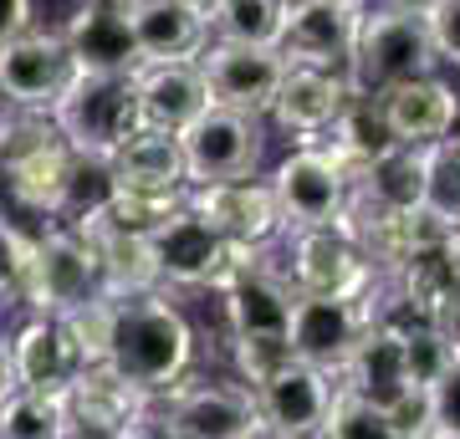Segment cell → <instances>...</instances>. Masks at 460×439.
<instances>
[{
  "label": "cell",
  "instance_id": "6da1fadb",
  "mask_svg": "<svg viewBox=\"0 0 460 439\" xmlns=\"http://www.w3.org/2000/svg\"><path fill=\"white\" fill-rule=\"evenodd\" d=\"M199 338L190 312L159 286L148 296H128L113 302V338H108V368L123 373L133 389H144L148 399H159L174 389L180 378L195 373Z\"/></svg>",
  "mask_w": 460,
  "mask_h": 439
},
{
  "label": "cell",
  "instance_id": "7a4b0ae2",
  "mask_svg": "<svg viewBox=\"0 0 460 439\" xmlns=\"http://www.w3.org/2000/svg\"><path fill=\"white\" fill-rule=\"evenodd\" d=\"M148 256L159 271L164 292H226L235 277H246L251 266L261 260L256 245H230L220 241L190 205L180 215H169L164 225L148 235Z\"/></svg>",
  "mask_w": 460,
  "mask_h": 439
},
{
  "label": "cell",
  "instance_id": "3957f363",
  "mask_svg": "<svg viewBox=\"0 0 460 439\" xmlns=\"http://www.w3.org/2000/svg\"><path fill=\"white\" fill-rule=\"evenodd\" d=\"M93 296H102L93 241L66 220H47L31 235V250H26V266H21V281H16V302L26 312L62 317V312L83 307Z\"/></svg>",
  "mask_w": 460,
  "mask_h": 439
},
{
  "label": "cell",
  "instance_id": "277c9868",
  "mask_svg": "<svg viewBox=\"0 0 460 439\" xmlns=\"http://www.w3.org/2000/svg\"><path fill=\"white\" fill-rule=\"evenodd\" d=\"M429 72H445V66L435 57L425 16H404V11H389V5H363L358 41H353V57H348L353 92L378 98L399 82L429 77Z\"/></svg>",
  "mask_w": 460,
  "mask_h": 439
},
{
  "label": "cell",
  "instance_id": "5b68a950",
  "mask_svg": "<svg viewBox=\"0 0 460 439\" xmlns=\"http://www.w3.org/2000/svg\"><path fill=\"white\" fill-rule=\"evenodd\" d=\"M51 123L77 154L108 159L133 128H138V102H133V72H72L66 92L51 108Z\"/></svg>",
  "mask_w": 460,
  "mask_h": 439
},
{
  "label": "cell",
  "instance_id": "8992f818",
  "mask_svg": "<svg viewBox=\"0 0 460 439\" xmlns=\"http://www.w3.org/2000/svg\"><path fill=\"white\" fill-rule=\"evenodd\" d=\"M281 277L292 281L296 296H353L358 302L374 286V266L363 260L343 225H307L281 230Z\"/></svg>",
  "mask_w": 460,
  "mask_h": 439
},
{
  "label": "cell",
  "instance_id": "52a82bcc",
  "mask_svg": "<svg viewBox=\"0 0 460 439\" xmlns=\"http://www.w3.org/2000/svg\"><path fill=\"white\" fill-rule=\"evenodd\" d=\"M256 414V393L235 378H180L154 399V424L164 439H241Z\"/></svg>",
  "mask_w": 460,
  "mask_h": 439
},
{
  "label": "cell",
  "instance_id": "ba28073f",
  "mask_svg": "<svg viewBox=\"0 0 460 439\" xmlns=\"http://www.w3.org/2000/svg\"><path fill=\"white\" fill-rule=\"evenodd\" d=\"M180 138L184 154V180L195 184H230V180H251L261 169L266 138H261V118L230 113V108H205Z\"/></svg>",
  "mask_w": 460,
  "mask_h": 439
},
{
  "label": "cell",
  "instance_id": "9c48e42d",
  "mask_svg": "<svg viewBox=\"0 0 460 439\" xmlns=\"http://www.w3.org/2000/svg\"><path fill=\"white\" fill-rule=\"evenodd\" d=\"M358 21H363V5H343V0H287L277 57L287 66L348 72V57H353V41H358Z\"/></svg>",
  "mask_w": 460,
  "mask_h": 439
},
{
  "label": "cell",
  "instance_id": "30bf717a",
  "mask_svg": "<svg viewBox=\"0 0 460 439\" xmlns=\"http://www.w3.org/2000/svg\"><path fill=\"white\" fill-rule=\"evenodd\" d=\"M72 72L77 66L66 57L62 36L47 31V26H31V31L11 36L0 47V102L21 108V113H51Z\"/></svg>",
  "mask_w": 460,
  "mask_h": 439
},
{
  "label": "cell",
  "instance_id": "8fae6325",
  "mask_svg": "<svg viewBox=\"0 0 460 439\" xmlns=\"http://www.w3.org/2000/svg\"><path fill=\"white\" fill-rule=\"evenodd\" d=\"M195 66L215 108H230V113L246 118L271 113V98H277L281 72H287V62L271 47H235V41H210L195 57Z\"/></svg>",
  "mask_w": 460,
  "mask_h": 439
},
{
  "label": "cell",
  "instance_id": "7c38bea8",
  "mask_svg": "<svg viewBox=\"0 0 460 439\" xmlns=\"http://www.w3.org/2000/svg\"><path fill=\"white\" fill-rule=\"evenodd\" d=\"M184 205L230 245H256V250H266V245H277L281 230H287V220H281V210H277V195H271V184H266L261 174L230 180V184H195V189L184 195Z\"/></svg>",
  "mask_w": 460,
  "mask_h": 439
},
{
  "label": "cell",
  "instance_id": "4fadbf2b",
  "mask_svg": "<svg viewBox=\"0 0 460 439\" xmlns=\"http://www.w3.org/2000/svg\"><path fill=\"white\" fill-rule=\"evenodd\" d=\"M271 195L277 210L287 220V230H307V225H338V215L348 205V180L343 169L323 154L317 144H296L287 159L271 169Z\"/></svg>",
  "mask_w": 460,
  "mask_h": 439
},
{
  "label": "cell",
  "instance_id": "5bb4252c",
  "mask_svg": "<svg viewBox=\"0 0 460 439\" xmlns=\"http://www.w3.org/2000/svg\"><path fill=\"white\" fill-rule=\"evenodd\" d=\"M133 5L138 0H77L62 36L77 72H133L144 62L133 41Z\"/></svg>",
  "mask_w": 460,
  "mask_h": 439
},
{
  "label": "cell",
  "instance_id": "9a60e30c",
  "mask_svg": "<svg viewBox=\"0 0 460 439\" xmlns=\"http://www.w3.org/2000/svg\"><path fill=\"white\" fill-rule=\"evenodd\" d=\"M363 327H368V312L353 296H296L292 317H287V342H292L296 363H313L338 378Z\"/></svg>",
  "mask_w": 460,
  "mask_h": 439
},
{
  "label": "cell",
  "instance_id": "2e32d148",
  "mask_svg": "<svg viewBox=\"0 0 460 439\" xmlns=\"http://www.w3.org/2000/svg\"><path fill=\"white\" fill-rule=\"evenodd\" d=\"M62 399H66L72 435H83V439H118L154 414V399L144 389H133L123 373H113L108 363L83 368V373L66 383Z\"/></svg>",
  "mask_w": 460,
  "mask_h": 439
},
{
  "label": "cell",
  "instance_id": "e0dca14e",
  "mask_svg": "<svg viewBox=\"0 0 460 439\" xmlns=\"http://www.w3.org/2000/svg\"><path fill=\"white\" fill-rule=\"evenodd\" d=\"M353 98L348 72H323V66H287L281 87L271 98V123H277L292 144H317L323 133L338 123V113Z\"/></svg>",
  "mask_w": 460,
  "mask_h": 439
},
{
  "label": "cell",
  "instance_id": "ac0fdd59",
  "mask_svg": "<svg viewBox=\"0 0 460 439\" xmlns=\"http://www.w3.org/2000/svg\"><path fill=\"white\" fill-rule=\"evenodd\" d=\"M378 108H384V123H389L399 148H429L460 123V82L445 72H429V77L378 92Z\"/></svg>",
  "mask_w": 460,
  "mask_h": 439
},
{
  "label": "cell",
  "instance_id": "d6986e66",
  "mask_svg": "<svg viewBox=\"0 0 460 439\" xmlns=\"http://www.w3.org/2000/svg\"><path fill=\"white\" fill-rule=\"evenodd\" d=\"M5 358H11V389L66 393V383L83 373V358L66 338L62 317L51 312H26V322L5 338Z\"/></svg>",
  "mask_w": 460,
  "mask_h": 439
},
{
  "label": "cell",
  "instance_id": "ffe728a7",
  "mask_svg": "<svg viewBox=\"0 0 460 439\" xmlns=\"http://www.w3.org/2000/svg\"><path fill=\"white\" fill-rule=\"evenodd\" d=\"M332 399H338V378L292 358L277 378H266L256 389V414L292 439H317L323 424H328Z\"/></svg>",
  "mask_w": 460,
  "mask_h": 439
},
{
  "label": "cell",
  "instance_id": "44dd1931",
  "mask_svg": "<svg viewBox=\"0 0 460 439\" xmlns=\"http://www.w3.org/2000/svg\"><path fill=\"white\" fill-rule=\"evenodd\" d=\"M0 180H5L11 205L31 210L36 220H66L72 215V180H77V148L66 138H51L21 159H5Z\"/></svg>",
  "mask_w": 460,
  "mask_h": 439
},
{
  "label": "cell",
  "instance_id": "7402d4cb",
  "mask_svg": "<svg viewBox=\"0 0 460 439\" xmlns=\"http://www.w3.org/2000/svg\"><path fill=\"white\" fill-rule=\"evenodd\" d=\"M133 102H138V128L184 133L205 108V77L195 62H138L133 66Z\"/></svg>",
  "mask_w": 460,
  "mask_h": 439
},
{
  "label": "cell",
  "instance_id": "603a6c76",
  "mask_svg": "<svg viewBox=\"0 0 460 439\" xmlns=\"http://www.w3.org/2000/svg\"><path fill=\"white\" fill-rule=\"evenodd\" d=\"M292 302V281L281 277V266L271 260V245H266L246 277H235L220 292V317H226L230 338H277V332H287Z\"/></svg>",
  "mask_w": 460,
  "mask_h": 439
},
{
  "label": "cell",
  "instance_id": "cb8c5ba5",
  "mask_svg": "<svg viewBox=\"0 0 460 439\" xmlns=\"http://www.w3.org/2000/svg\"><path fill=\"white\" fill-rule=\"evenodd\" d=\"M338 389L363 399V404L389 408L404 389H414L404 373V347H399V327L394 322H368L363 338L353 342L348 363L338 368Z\"/></svg>",
  "mask_w": 460,
  "mask_h": 439
},
{
  "label": "cell",
  "instance_id": "d4e9b609",
  "mask_svg": "<svg viewBox=\"0 0 460 439\" xmlns=\"http://www.w3.org/2000/svg\"><path fill=\"white\" fill-rule=\"evenodd\" d=\"M108 174H113V189H148V195H184L190 189L180 138L154 128H133L108 154Z\"/></svg>",
  "mask_w": 460,
  "mask_h": 439
},
{
  "label": "cell",
  "instance_id": "484cf974",
  "mask_svg": "<svg viewBox=\"0 0 460 439\" xmlns=\"http://www.w3.org/2000/svg\"><path fill=\"white\" fill-rule=\"evenodd\" d=\"M133 41L144 62H195L210 47V16H199L184 0H138Z\"/></svg>",
  "mask_w": 460,
  "mask_h": 439
},
{
  "label": "cell",
  "instance_id": "4316f807",
  "mask_svg": "<svg viewBox=\"0 0 460 439\" xmlns=\"http://www.w3.org/2000/svg\"><path fill=\"white\" fill-rule=\"evenodd\" d=\"M66 225H77L87 241H93V250H98L102 296H113V302H128V296L159 292V271H154L148 241H138V235H123V230H113V225H102L93 210L77 215V220H66Z\"/></svg>",
  "mask_w": 460,
  "mask_h": 439
},
{
  "label": "cell",
  "instance_id": "83f0119b",
  "mask_svg": "<svg viewBox=\"0 0 460 439\" xmlns=\"http://www.w3.org/2000/svg\"><path fill=\"white\" fill-rule=\"evenodd\" d=\"M317 148H323L338 169H343L348 189H353V180H358L363 169H368L374 159H384V154H389V148H399V144H394V133H389V123H384L378 98L353 92V98H348V108L338 113V123L317 138Z\"/></svg>",
  "mask_w": 460,
  "mask_h": 439
},
{
  "label": "cell",
  "instance_id": "f1b7e54d",
  "mask_svg": "<svg viewBox=\"0 0 460 439\" xmlns=\"http://www.w3.org/2000/svg\"><path fill=\"white\" fill-rule=\"evenodd\" d=\"M353 210H420L425 205V148H389L348 189ZM343 205V210H348Z\"/></svg>",
  "mask_w": 460,
  "mask_h": 439
},
{
  "label": "cell",
  "instance_id": "f546056e",
  "mask_svg": "<svg viewBox=\"0 0 460 439\" xmlns=\"http://www.w3.org/2000/svg\"><path fill=\"white\" fill-rule=\"evenodd\" d=\"M0 439H72L62 393L5 389L0 393Z\"/></svg>",
  "mask_w": 460,
  "mask_h": 439
},
{
  "label": "cell",
  "instance_id": "4dcf8cb0",
  "mask_svg": "<svg viewBox=\"0 0 460 439\" xmlns=\"http://www.w3.org/2000/svg\"><path fill=\"white\" fill-rule=\"evenodd\" d=\"M281 11L287 0H220L210 11V41H235V47H271L281 36Z\"/></svg>",
  "mask_w": 460,
  "mask_h": 439
},
{
  "label": "cell",
  "instance_id": "1f68e13d",
  "mask_svg": "<svg viewBox=\"0 0 460 439\" xmlns=\"http://www.w3.org/2000/svg\"><path fill=\"white\" fill-rule=\"evenodd\" d=\"M190 195V189H184ZM184 195H148V189H108V199H102L98 220L102 225H113L123 230V235H138V241H148L154 230L164 225L169 215H180L184 210Z\"/></svg>",
  "mask_w": 460,
  "mask_h": 439
},
{
  "label": "cell",
  "instance_id": "d6a6232c",
  "mask_svg": "<svg viewBox=\"0 0 460 439\" xmlns=\"http://www.w3.org/2000/svg\"><path fill=\"white\" fill-rule=\"evenodd\" d=\"M425 210L435 220H460V123L425 148Z\"/></svg>",
  "mask_w": 460,
  "mask_h": 439
},
{
  "label": "cell",
  "instance_id": "836d02e7",
  "mask_svg": "<svg viewBox=\"0 0 460 439\" xmlns=\"http://www.w3.org/2000/svg\"><path fill=\"white\" fill-rule=\"evenodd\" d=\"M399 347H404V373L414 389L440 383V373L456 363V347L445 342V332L435 322H404L399 327Z\"/></svg>",
  "mask_w": 460,
  "mask_h": 439
},
{
  "label": "cell",
  "instance_id": "e575fe53",
  "mask_svg": "<svg viewBox=\"0 0 460 439\" xmlns=\"http://www.w3.org/2000/svg\"><path fill=\"white\" fill-rule=\"evenodd\" d=\"M287 363H292L287 332H277V338H230V378L246 383L251 393L261 389L266 378H277Z\"/></svg>",
  "mask_w": 460,
  "mask_h": 439
},
{
  "label": "cell",
  "instance_id": "d590c367",
  "mask_svg": "<svg viewBox=\"0 0 460 439\" xmlns=\"http://www.w3.org/2000/svg\"><path fill=\"white\" fill-rule=\"evenodd\" d=\"M62 327H66V338H72V347H77L83 368L108 363V338H113V296H93V302H83V307L62 312Z\"/></svg>",
  "mask_w": 460,
  "mask_h": 439
},
{
  "label": "cell",
  "instance_id": "8d00e7d4",
  "mask_svg": "<svg viewBox=\"0 0 460 439\" xmlns=\"http://www.w3.org/2000/svg\"><path fill=\"white\" fill-rule=\"evenodd\" d=\"M317 439H399V435H394V424H389V414L378 404H363V399L338 389V399H332V408H328V424H323Z\"/></svg>",
  "mask_w": 460,
  "mask_h": 439
},
{
  "label": "cell",
  "instance_id": "74e56055",
  "mask_svg": "<svg viewBox=\"0 0 460 439\" xmlns=\"http://www.w3.org/2000/svg\"><path fill=\"white\" fill-rule=\"evenodd\" d=\"M399 439H429L435 435V408H429V389H404L394 404L384 408Z\"/></svg>",
  "mask_w": 460,
  "mask_h": 439
},
{
  "label": "cell",
  "instance_id": "f35d334b",
  "mask_svg": "<svg viewBox=\"0 0 460 439\" xmlns=\"http://www.w3.org/2000/svg\"><path fill=\"white\" fill-rule=\"evenodd\" d=\"M425 26H429V41H435L440 66H450V72L460 77V0H435Z\"/></svg>",
  "mask_w": 460,
  "mask_h": 439
},
{
  "label": "cell",
  "instance_id": "ab89813d",
  "mask_svg": "<svg viewBox=\"0 0 460 439\" xmlns=\"http://www.w3.org/2000/svg\"><path fill=\"white\" fill-rule=\"evenodd\" d=\"M26 250H31V230H21L16 220H0V302H5V296H16Z\"/></svg>",
  "mask_w": 460,
  "mask_h": 439
},
{
  "label": "cell",
  "instance_id": "60d3db41",
  "mask_svg": "<svg viewBox=\"0 0 460 439\" xmlns=\"http://www.w3.org/2000/svg\"><path fill=\"white\" fill-rule=\"evenodd\" d=\"M429 408H435V429L460 435V358L440 373V383H429Z\"/></svg>",
  "mask_w": 460,
  "mask_h": 439
},
{
  "label": "cell",
  "instance_id": "b9f144b4",
  "mask_svg": "<svg viewBox=\"0 0 460 439\" xmlns=\"http://www.w3.org/2000/svg\"><path fill=\"white\" fill-rule=\"evenodd\" d=\"M36 26V0H0V47Z\"/></svg>",
  "mask_w": 460,
  "mask_h": 439
},
{
  "label": "cell",
  "instance_id": "7bdbcfd3",
  "mask_svg": "<svg viewBox=\"0 0 460 439\" xmlns=\"http://www.w3.org/2000/svg\"><path fill=\"white\" fill-rule=\"evenodd\" d=\"M435 327L445 332V342L456 347V358H460V286L440 302V312H435Z\"/></svg>",
  "mask_w": 460,
  "mask_h": 439
},
{
  "label": "cell",
  "instance_id": "ee69618b",
  "mask_svg": "<svg viewBox=\"0 0 460 439\" xmlns=\"http://www.w3.org/2000/svg\"><path fill=\"white\" fill-rule=\"evenodd\" d=\"M368 5H389V11H404V16H429L435 0H368Z\"/></svg>",
  "mask_w": 460,
  "mask_h": 439
},
{
  "label": "cell",
  "instance_id": "f6af8a7d",
  "mask_svg": "<svg viewBox=\"0 0 460 439\" xmlns=\"http://www.w3.org/2000/svg\"><path fill=\"white\" fill-rule=\"evenodd\" d=\"M118 439H164V429H159V424H154V414H148L144 424H133L128 435H118Z\"/></svg>",
  "mask_w": 460,
  "mask_h": 439
},
{
  "label": "cell",
  "instance_id": "bcb514c9",
  "mask_svg": "<svg viewBox=\"0 0 460 439\" xmlns=\"http://www.w3.org/2000/svg\"><path fill=\"white\" fill-rule=\"evenodd\" d=\"M241 439H292V435H281L277 424H266V419H256V424H251V429H246V435H241Z\"/></svg>",
  "mask_w": 460,
  "mask_h": 439
},
{
  "label": "cell",
  "instance_id": "7dc6e473",
  "mask_svg": "<svg viewBox=\"0 0 460 439\" xmlns=\"http://www.w3.org/2000/svg\"><path fill=\"white\" fill-rule=\"evenodd\" d=\"M11 389V358H5V338H0V393Z\"/></svg>",
  "mask_w": 460,
  "mask_h": 439
},
{
  "label": "cell",
  "instance_id": "c3c4849f",
  "mask_svg": "<svg viewBox=\"0 0 460 439\" xmlns=\"http://www.w3.org/2000/svg\"><path fill=\"white\" fill-rule=\"evenodd\" d=\"M184 5H195L199 16H210V11H215V5H220V0H184Z\"/></svg>",
  "mask_w": 460,
  "mask_h": 439
},
{
  "label": "cell",
  "instance_id": "681fc988",
  "mask_svg": "<svg viewBox=\"0 0 460 439\" xmlns=\"http://www.w3.org/2000/svg\"><path fill=\"white\" fill-rule=\"evenodd\" d=\"M0 220H11V195H5V180H0Z\"/></svg>",
  "mask_w": 460,
  "mask_h": 439
},
{
  "label": "cell",
  "instance_id": "f907efd6",
  "mask_svg": "<svg viewBox=\"0 0 460 439\" xmlns=\"http://www.w3.org/2000/svg\"><path fill=\"white\" fill-rule=\"evenodd\" d=\"M429 439H460V435H450V429H435V435H429Z\"/></svg>",
  "mask_w": 460,
  "mask_h": 439
},
{
  "label": "cell",
  "instance_id": "816d5d0a",
  "mask_svg": "<svg viewBox=\"0 0 460 439\" xmlns=\"http://www.w3.org/2000/svg\"><path fill=\"white\" fill-rule=\"evenodd\" d=\"M343 5H368V0H343Z\"/></svg>",
  "mask_w": 460,
  "mask_h": 439
},
{
  "label": "cell",
  "instance_id": "f5cc1de1",
  "mask_svg": "<svg viewBox=\"0 0 460 439\" xmlns=\"http://www.w3.org/2000/svg\"><path fill=\"white\" fill-rule=\"evenodd\" d=\"M72 439H83V435H72Z\"/></svg>",
  "mask_w": 460,
  "mask_h": 439
},
{
  "label": "cell",
  "instance_id": "db71d44e",
  "mask_svg": "<svg viewBox=\"0 0 460 439\" xmlns=\"http://www.w3.org/2000/svg\"><path fill=\"white\" fill-rule=\"evenodd\" d=\"M456 82H460V77H456Z\"/></svg>",
  "mask_w": 460,
  "mask_h": 439
}]
</instances>
